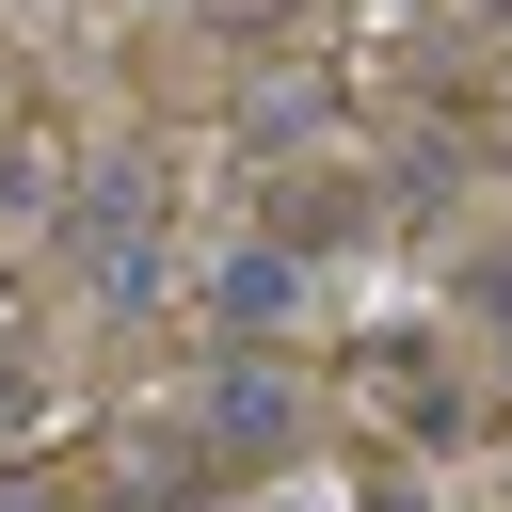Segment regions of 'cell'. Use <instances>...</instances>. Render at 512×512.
Instances as JSON below:
<instances>
[{
    "label": "cell",
    "instance_id": "6da1fadb",
    "mask_svg": "<svg viewBox=\"0 0 512 512\" xmlns=\"http://www.w3.org/2000/svg\"><path fill=\"white\" fill-rule=\"evenodd\" d=\"M208 448H256V464H272V448H288V384H272V368H224V384H208Z\"/></svg>",
    "mask_w": 512,
    "mask_h": 512
},
{
    "label": "cell",
    "instance_id": "7a4b0ae2",
    "mask_svg": "<svg viewBox=\"0 0 512 512\" xmlns=\"http://www.w3.org/2000/svg\"><path fill=\"white\" fill-rule=\"evenodd\" d=\"M208 304H224V320H240V336H256V320H288V304H304V272H288V256H272V240H240V256H224V288H208Z\"/></svg>",
    "mask_w": 512,
    "mask_h": 512
}]
</instances>
